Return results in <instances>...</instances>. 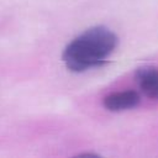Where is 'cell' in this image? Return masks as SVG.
Masks as SVG:
<instances>
[{"mask_svg": "<svg viewBox=\"0 0 158 158\" xmlns=\"http://www.w3.org/2000/svg\"><path fill=\"white\" fill-rule=\"evenodd\" d=\"M117 36L105 26H95L74 38L63 52L72 72H84L102 65L117 47Z\"/></svg>", "mask_w": 158, "mask_h": 158, "instance_id": "obj_1", "label": "cell"}, {"mask_svg": "<svg viewBox=\"0 0 158 158\" xmlns=\"http://www.w3.org/2000/svg\"><path fill=\"white\" fill-rule=\"evenodd\" d=\"M136 80L141 91L149 99L158 100V68L143 65L136 72Z\"/></svg>", "mask_w": 158, "mask_h": 158, "instance_id": "obj_3", "label": "cell"}, {"mask_svg": "<svg viewBox=\"0 0 158 158\" xmlns=\"http://www.w3.org/2000/svg\"><path fill=\"white\" fill-rule=\"evenodd\" d=\"M141 101V96L135 90H123V91H116L112 94H109L105 96L102 104L106 110L118 112V111H126L135 109L138 106Z\"/></svg>", "mask_w": 158, "mask_h": 158, "instance_id": "obj_2", "label": "cell"}]
</instances>
